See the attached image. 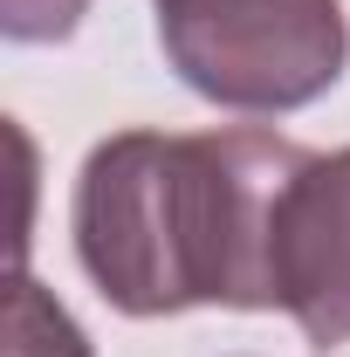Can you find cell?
Masks as SVG:
<instances>
[{
	"label": "cell",
	"mask_w": 350,
	"mask_h": 357,
	"mask_svg": "<svg viewBox=\"0 0 350 357\" xmlns=\"http://www.w3.org/2000/svg\"><path fill=\"white\" fill-rule=\"evenodd\" d=\"M309 151L275 131H117L76 172V261L124 316L275 310V213Z\"/></svg>",
	"instance_id": "6da1fadb"
},
{
	"label": "cell",
	"mask_w": 350,
	"mask_h": 357,
	"mask_svg": "<svg viewBox=\"0 0 350 357\" xmlns=\"http://www.w3.org/2000/svg\"><path fill=\"white\" fill-rule=\"evenodd\" d=\"M158 48L178 83L241 117L303 110L344 76V0H158Z\"/></svg>",
	"instance_id": "7a4b0ae2"
},
{
	"label": "cell",
	"mask_w": 350,
	"mask_h": 357,
	"mask_svg": "<svg viewBox=\"0 0 350 357\" xmlns=\"http://www.w3.org/2000/svg\"><path fill=\"white\" fill-rule=\"evenodd\" d=\"M7 357H96L83 323L48 296L35 275H14L7 296Z\"/></svg>",
	"instance_id": "277c9868"
},
{
	"label": "cell",
	"mask_w": 350,
	"mask_h": 357,
	"mask_svg": "<svg viewBox=\"0 0 350 357\" xmlns=\"http://www.w3.org/2000/svg\"><path fill=\"white\" fill-rule=\"evenodd\" d=\"M275 310L316 351L350 344V144L309 151L275 213Z\"/></svg>",
	"instance_id": "3957f363"
},
{
	"label": "cell",
	"mask_w": 350,
	"mask_h": 357,
	"mask_svg": "<svg viewBox=\"0 0 350 357\" xmlns=\"http://www.w3.org/2000/svg\"><path fill=\"white\" fill-rule=\"evenodd\" d=\"M89 0H0V35L7 42H69Z\"/></svg>",
	"instance_id": "5b68a950"
}]
</instances>
